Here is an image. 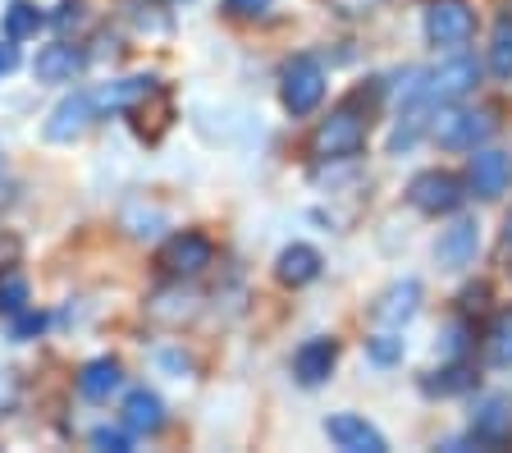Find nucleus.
<instances>
[{
  "mask_svg": "<svg viewBox=\"0 0 512 453\" xmlns=\"http://www.w3.org/2000/svg\"><path fill=\"white\" fill-rule=\"evenodd\" d=\"M229 10H234V14H247V19H252V14H266V10H270V0H229Z\"/></svg>",
  "mask_w": 512,
  "mask_h": 453,
  "instance_id": "obj_29",
  "label": "nucleus"
},
{
  "mask_svg": "<svg viewBox=\"0 0 512 453\" xmlns=\"http://www.w3.org/2000/svg\"><path fill=\"white\" fill-rule=\"evenodd\" d=\"M371 357L380 362V367L398 362V357H403V339H394V335H375V339H371Z\"/></svg>",
  "mask_w": 512,
  "mask_h": 453,
  "instance_id": "obj_25",
  "label": "nucleus"
},
{
  "mask_svg": "<svg viewBox=\"0 0 512 453\" xmlns=\"http://www.w3.org/2000/svg\"><path fill=\"white\" fill-rule=\"evenodd\" d=\"M151 87H156V78L133 74V78H119V83H106L101 92H92V97H96V110H110V115H119V110L142 106V101L151 97Z\"/></svg>",
  "mask_w": 512,
  "mask_h": 453,
  "instance_id": "obj_15",
  "label": "nucleus"
},
{
  "mask_svg": "<svg viewBox=\"0 0 512 453\" xmlns=\"http://www.w3.org/2000/svg\"><path fill=\"white\" fill-rule=\"evenodd\" d=\"M279 101L288 115H311L325 101V69L311 55H293L279 74Z\"/></svg>",
  "mask_w": 512,
  "mask_h": 453,
  "instance_id": "obj_2",
  "label": "nucleus"
},
{
  "mask_svg": "<svg viewBox=\"0 0 512 453\" xmlns=\"http://www.w3.org/2000/svg\"><path fill=\"white\" fill-rule=\"evenodd\" d=\"M490 69L494 78H512V14H503L494 23V37H490Z\"/></svg>",
  "mask_w": 512,
  "mask_h": 453,
  "instance_id": "obj_21",
  "label": "nucleus"
},
{
  "mask_svg": "<svg viewBox=\"0 0 512 453\" xmlns=\"http://www.w3.org/2000/svg\"><path fill=\"white\" fill-rule=\"evenodd\" d=\"M275 275H279L284 284H293V289H302V284H311V280L320 275V252L307 248V243H293V248L279 252Z\"/></svg>",
  "mask_w": 512,
  "mask_h": 453,
  "instance_id": "obj_19",
  "label": "nucleus"
},
{
  "mask_svg": "<svg viewBox=\"0 0 512 453\" xmlns=\"http://www.w3.org/2000/svg\"><path fill=\"white\" fill-rule=\"evenodd\" d=\"M160 261H165L170 275H202L215 261V248L202 234H174L170 243H165V252H160Z\"/></svg>",
  "mask_w": 512,
  "mask_h": 453,
  "instance_id": "obj_12",
  "label": "nucleus"
},
{
  "mask_svg": "<svg viewBox=\"0 0 512 453\" xmlns=\"http://www.w3.org/2000/svg\"><path fill=\"white\" fill-rule=\"evenodd\" d=\"M508 179H512V156L508 151H476L471 156V165H467V188L476 197H499L503 188H508Z\"/></svg>",
  "mask_w": 512,
  "mask_h": 453,
  "instance_id": "obj_11",
  "label": "nucleus"
},
{
  "mask_svg": "<svg viewBox=\"0 0 512 453\" xmlns=\"http://www.w3.org/2000/svg\"><path fill=\"white\" fill-rule=\"evenodd\" d=\"M366 147V119L352 106L334 110L330 119H320V129L311 133V151L320 161H352Z\"/></svg>",
  "mask_w": 512,
  "mask_h": 453,
  "instance_id": "obj_1",
  "label": "nucleus"
},
{
  "mask_svg": "<svg viewBox=\"0 0 512 453\" xmlns=\"http://www.w3.org/2000/svg\"><path fill=\"white\" fill-rule=\"evenodd\" d=\"M476 252H480V225L476 220H453V225L439 234V243H435V261L444 270H462V266H471L476 261Z\"/></svg>",
  "mask_w": 512,
  "mask_h": 453,
  "instance_id": "obj_8",
  "label": "nucleus"
},
{
  "mask_svg": "<svg viewBox=\"0 0 512 453\" xmlns=\"http://www.w3.org/2000/svg\"><path fill=\"white\" fill-rule=\"evenodd\" d=\"M476 83H480L476 60H471V55H453V60H444L439 69L426 74V97L430 101H462Z\"/></svg>",
  "mask_w": 512,
  "mask_h": 453,
  "instance_id": "obj_7",
  "label": "nucleus"
},
{
  "mask_svg": "<svg viewBox=\"0 0 512 453\" xmlns=\"http://www.w3.org/2000/svg\"><path fill=\"white\" fill-rule=\"evenodd\" d=\"M334 362H339V344L334 339H307V344L293 353V376L302 385H320V380H330Z\"/></svg>",
  "mask_w": 512,
  "mask_h": 453,
  "instance_id": "obj_13",
  "label": "nucleus"
},
{
  "mask_svg": "<svg viewBox=\"0 0 512 453\" xmlns=\"http://www.w3.org/2000/svg\"><path fill=\"white\" fill-rule=\"evenodd\" d=\"M92 444H96V449H110V453H128V449H133V440H128L124 431H110V426L92 431Z\"/></svg>",
  "mask_w": 512,
  "mask_h": 453,
  "instance_id": "obj_26",
  "label": "nucleus"
},
{
  "mask_svg": "<svg viewBox=\"0 0 512 453\" xmlns=\"http://www.w3.org/2000/svg\"><path fill=\"white\" fill-rule=\"evenodd\" d=\"M78 19H83V0H64L60 14H55V23L64 28V23H78Z\"/></svg>",
  "mask_w": 512,
  "mask_h": 453,
  "instance_id": "obj_30",
  "label": "nucleus"
},
{
  "mask_svg": "<svg viewBox=\"0 0 512 453\" xmlns=\"http://www.w3.org/2000/svg\"><path fill=\"white\" fill-rule=\"evenodd\" d=\"M485 357H490L494 367H512V312L494 321L490 339H485Z\"/></svg>",
  "mask_w": 512,
  "mask_h": 453,
  "instance_id": "obj_22",
  "label": "nucleus"
},
{
  "mask_svg": "<svg viewBox=\"0 0 512 453\" xmlns=\"http://www.w3.org/2000/svg\"><path fill=\"white\" fill-rule=\"evenodd\" d=\"M96 115H101V110H96L92 92H69V97L55 101V110L46 115L42 133H46V142H78L96 124Z\"/></svg>",
  "mask_w": 512,
  "mask_h": 453,
  "instance_id": "obj_4",
  "label": "nucleus"
},
{
  "mask_svg": "<svg viewBox=\"0 0 512 453\" xmlns=\"http://www.w3.org/2000/svg\"><path fill=\"white\" fill-rule=\"evenodd\" d=\"M439 376H444V380H426V394H453V389H467L471 385L462 367H444Z\"/></svg>",
  "mask_w": 512,
  "mask_h": 453,
  "instance_id": "obj_24",
  "label": "nucleus"
},
{
  "mask_svg": "<svg viewBox=\"0 0 512 453\" xmlns=\"http://www.w3.org/2000/svg\"><path fill=\"white\" fill-rule=\"evenodd\" d=\"M119 385H124V371H119L115 357H96V362H87V367L78 371V394L92 403H106Z\"/></svg>",
  "mask_w": 512,
  "mask_h": 453,
  "instance_id": "obj_16",
  "label": "nucleus"
},
{
  "mask_svg": "<svg viewBox=\"0 0 512 453\" xmlns=\"http://www.w3.org/2000/svg\"><path fill=\"white\" fill-rule=\"evenodd\" d=\"M416 307H421V284L403 280V284H394V289L375 302V321L380 325H407L416 316Z\"/></svg>",
  "mask_w": 512,
  "mask_h": 453,
  "instance_id": "obj_18",
  "label": "nucleus"
},
{
  "mask_svg": "<svg viewBox=\"0 0 512 453\" xmlns=\"http://www.w3.org/2000/svg\"><path fill=\"white\" fill-rule=\"evenodd\" d=\"M23 307H28V280H23V275H10V280L0 284V312L14 316V312H23Z\"/></svg>",
  "mask_w": 512,
  "mask_h": 453,
  "instance_id": "obj_23",
  "label": "nucleus"
},
{
  "mask_svg": "<svg viewBox=\"0 0 512 453\" xmlns=\"http://www.w3.org/2000/svg\"><path fill=\"white\" fill-rule=\"evenodd\" d=\"M325 435H330V444H339V449L348 453H384L389 444H384V435L375 431L366 417H357V412H339V417L325 421Z\"/></svg>",
  "mask_w": 512,
  "mask_h": 453,
  "instance_id": "obj_10",
  "label": "nucleus"
},
{
  "mask_svg": "<svg viewBox=\"0 0 512 453\" xmlns=\"http://www.w3.org/2000/svg\"><path fill=\"white\" fill-rule=\"evenodd\" d=\"M124 426L133 435H156L165 426V403L151 394V389H133L124 399Z\"/></svg>",
  "mask_w": 512,
  "mask_h": 453,
  "instance_id": "obj_17",
  "label": "nucleus"
},
{
  "mask_svg": "<svg viewBox=\"0 0 512 453\" xmlns=\"http://www.w3.org/2000/svg\"><path fill=\"white\" fill-rule=\"evenodd\" d=\"M46 23V14L32 5V0H10V10H5V37L10 42H28L37 37V28Z\"/></svg>",
  "mask_w": 512,
  "mask_h": 453,
  "instance_id": "obj_20",
  "label": "nucleus"
},
{
  "mask_svg": "<svg viewBox=\"0 0 512 453\" xmlns=\"http://www.w3.org/2000/svg\"><path fill=\"white\" fill-rule=\"evenodd\" d=\"M14 69H19V46L10 37H0V78H10Z\"/></svg>",
  "mask_w": 512,
  "mask_h": 453,
  "instance_id": "obj_28",
  "label": "nucleus"
},
{
  "mask_svg": "<svg viewBox=\"0 0 512 453\" xmlns=\"http://www.w3.org/2000/svg\"><path fill=\"white\" fill-rule=\"evenodd\" d=\"M407 202H412L416 211H426V216H448V211L462 202V184L444 170H426V174H416L412 179Z\"/></svg>",
  "mask_w": 512,
  "mask_h": 453,
  "instance_id": "obj_6",
  "label": "nucleus"
},
{
  "mask_svg": "<svg viewBox=\"0 0 512 453\" xmlns=\"http://www.w3.org/2000/svg\"><path fill=\"white\" fill-rule=\"evenodd\" d=\"M37 330H42V316L37 312H28V307L14 312V339H28V335H37Z\"/></svg>",
  "mask_w": 512,
  "mask_h": 453,
  "instance_id": "obj_27",
  "label": "nucleus"
},
{
  "mask_svg": "<svg viewBox=\"0 0 512 453\" xmlns=\"http://www.w3.org/2000/svg\"><path fill=\"white\" fill-rule=\"evenodd\" d=\"M87 55L83 46L74 42H51L37 51V60H32V74H37V83H74L78 74H83Z\"/></svg>",
  "mask_w": 512,
  "mask_h": 453,
  "instance_id": "obj_9",
  "label": "nucleus"
},
{
  "mask_svg": "<svg viewBox=\"0 0 512 453\" xmlns=\"http://www.w3.org/2000/svg\"><path fill=\"white\" fill-rule=\"evenodd\" d=\"M471 431L476 440H490V444H503L512 435V399L508 394H490V399L476 403V417H471Z\"/></svg>",
  "mask_w": 512,
  "mask_h": 453,
  "instance_id": "obj_14",
  "label": "nucleus"
},
{
  "mask_svg": "<svg viewBox=\"0 0 512 453\" xmlns=\"http://www.w3.org/2000/svg\"><path fill=\"white\" fill-rule=\"evenodd\" d=\"M430 133H435V142L448 151H476V142H485L494 133V119L485 115V110L444 106L430 115Z\"/></svg>",
  "mask_w": 512,
  "mask_h": 453,
  "instance_id": "obj_3",
  "label": "nucleus"
},
{
  "mask_svg": "<svg viewBox=\"0 0 512 453\" xmlns=\"http://www.w3.org/2000/svg\"><path fill=\"white\" fill-rule=\"evenodd\" d=\"M476 33V14L467 0H430L426 10V37L435 46H467Z\"/></svg>",
  "mask_w": 512,
  "mask_h": 453,
  "instance_id": "obj_5",
  "label": "nucleus"
}]
</instances>
